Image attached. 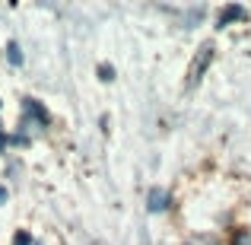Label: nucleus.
Wrapping results in <instances>:
<instances>
[{"instance_id": "0eeeda50", "label": "nucleus", "mask_w": 251, "mask_h": 245, "mask_svg": "<svg viewBox=\"0 0 251 245\" xmlns=\"http://www.w3.org/2000/svg\"><path fill=\"white\" fill-rule=\"evenodd\" d=\"M232 245H251V236H248V229H235V236H232Z\"/></svg>"}, {"instance_id": "39448f33", "label": "nucleus", "mask_w": 251, "mask_h": 245, "mask_svg": "<svg viewBox=\"0 0 251 245\" xmlns=\"http://www.w3.org/2000/svg\"><path fill=\"white\" fill-rule=\"evenodd\" d=\"M184 245H220V239H216V236H210V233H201V236H191Z\"/></svg>"}, {"instance_id": "423d86ee", "label": "nucleus", "mask_w": 251, "mask_h": 245, "mask_svg": "<svg viewBox=\"0 0 251 245\" xmlns=\"http://www.w3.org/2000/svg\"><path fill=\"white\" fill-rule=\"evenodd\" d=\"M6 57H10V64H23V51H19L16 42H10V48H6Z\"/></svg>"}, {"instance_id": "6e6552de", "label": "nucleus", "mask_w": 251, "mask_h": 245, "mask_svg": "<svg viewBox=\"0 0 251 245\" xmlns=\"http://www.w3.org/2000/svg\"><path fill=\"white\" fill-rule=\"evenodd\" d=\"M99 77H102L105 83H111L115 80V67H111V64H102V67H99Z\"/></svg>"}, {"instance_id": "20e7f679", "label": "nucleus", "mask_w": 251, "mask_h": 245, "mask_svg": "<svg viewBox=\"0 0 251 245\" xmlns=\"http://www.w3.org/2000/svg\"><path fill=\"white\" fill-rule=\"evenodd\" d=\"M23 109L29 111V115H35L42 124H48V111H45V109H38V105H35V99H25V102H23Z\"/></svg>"}, {"instance_id": "9b49d317", "label": "nucleus", "mask_w": 251, "mask_h": 245, "mask_svg": "<svg viewBox=\"0 0 251 245\" xmlns=\"http://www.w3.org/2000/svg\"><path fill=\"white\" fill-rule=\"evenodd\" d=\"M3 143H6V137H3V134H0V150H3Z\"/></svg>"}, {"instance_id": "7ed1b4c3", "label": "nucleus", "mask_w": 251, "mask_h": 245, "mask_svg": "<svg viewBox=\"0 0 251 245\" xmlns=\"http://www.w3.org/2000/svg\"><path fill=\"white\" fill-rule=\"evenodd\" d=\"M248 13H245V6H239V3H229L226 10L220 13V26H229V23H235V19H245Z\"/></svg>"}, {"instance_id": "1a4fd4ad", "label": "nucleus", "mask_w": 251, "mask_h": 245, "mask_svg": "<svg viewBox=\"0 0 251 245\" xmlns=\"http://www.w3.org/2000/svg\"><path fill=\"white\" fill-rule=\"evenodd\" d=\"M13 245H32V236L25 233V229H19V233L13 236Z\"/></svg>"}, {"instance_id": "f257e3e1", "label": "nucleus", "mask_w": 251, "mask_h": 245, "mask_svg": "<svg viewBox=\"0 0 251 245\" xmlns=\"http://www.w3.org/2000/svg\"><path fill=\"white\" fill-rule=\"evenodd\" d=\"M213 45H203V48L201 51H197V57H194V61H191V67H188V86H194V83H201V77L203 74H207V67H210V64H213Z\"/></svg>"}, {"instance_id": "f03ea898", "label": "nucleus", "mask_w": 251, "mask_h": 245, "mask_svg": "<svg viewBox=\"0 0 251 245\" xmlns=\"http://www.w3.org/2000/svg\"><path fill=\"white\" fill-rule=\"evenodd\" d=\"M169 204H172V194H169L166 188H150V191H147V210H153V214H162Z\"/></svg>"}, {"instance_id": "9d476101", "label": "nucleus", "mask_w": 251, "mask_h": 245, "mask_svg": "<svg viewBox=\"0 0 251 245\" xmlns=\"http://www.w3.org/2000/svg\"><path fill=\"white\" fill-rule=\"evenodd\" d=\"M6 201V188H3V185H0V204H3Z\"/></svg>"}]
</instances>
